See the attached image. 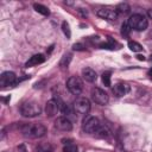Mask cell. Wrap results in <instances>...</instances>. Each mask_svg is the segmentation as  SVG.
<instances>
[{
	"mask_svg": "<svg viewBox=\"0 0 152 152\" xmlns=\"http://www.w3.org/2000/svg\"><path fill=\"white\" fill-rule=\"evenodd\" d=\"M21 133L27 138H42L46 133V127L43 124H24L20 127Z\"/></svg>",
	"mask_w": 152,
	"mask_h": 152,
	"instance_id": "cell-1",
	"label": "cell"
},
{
	"mask_svg": "<svg viewBox=\"0 0 152 152\" xmlns=\"http://www.w3.org/2000/svg\"><path fill=\"white\" fill-rule=\"evenodd\" d=\"M127 24L129 25L131 28H133L135 31H145L148 26V21L146 19V17L144 14H139V13L132 14L128 18Z\"/></svg>",
	"mask_w": 152,
	"mask_h": 152,
	"instance_id": "cell-2",
	"label": "cell"
},
{
	"mask_svg": "<svg viewBox=\"0 0 152 152\" xmlns=\"http://www.w3.org/2000/svg\"><path fill=\"white\" fill-rule=\"evenodd\" d=\"M20 113L25 118H36L42 113V108L37 102L28 101L20 107Z\"/></svg>",
	"mask_w": 152,
	"mask_h": 152,
	"instance_id": "cell-3",
	"label": "cell"
},
{
	"mask_svg": "<svg viewBox=\"0 0 152 152\" xmlns=\"http://www.w3.org/2000/svg\"><path fill=\"white\" fill-rule=\"evenodd\" d=\"M66 88L68 90L74 94V95H80L82 93V89H83V83L81 81L80 77L77 76H71L70 78H68L66 81Z\"/></svg>",
	"mask_w": 152,
	"mask_h": 152,
	"instance_id": "cell-4",
	"label": "cell"
},
{
	"mask_svg": "<svg viewBox=\"0 0 152 152\" xmlns=\"http://www.w3.org/2000/svg\"><path fill=\"white\" fill-rule=\"evenodd\" d=\"M74 109L77 114L87 115L90 110V101L87 97H78L74 102Z\"/></svg>",
	"mask_w": 152,
	"mask_h": 152,
	"instance_id": "cell-5",
	"label": "cell"
},
{
	"mask_svg": "<svg viewBox=\"0 0 152 152\" xmlns=\"http://www.w3.org/2000/svg\"><path fill=\"white\" fill-rule=\"evenodd\" d=\"M100 126H101V124H100V121H99L97 118H95V116H88L87 119H84L83 125H82V128H83V131L86 133L94 134Z\"/></svg>",
	"mask_w": 152,
	"mask_h": 152,
	"instance_id": "cell-6",
	"label": "cell"
},
{
	"mask_svg": "<svg viewBox=\"0 0 152 152\" xmlns=\"http://www.w3.org/2000/svg\"><path fill=\"white\" fill-rule=\"evenodd\" d=\"M91 97H93V100L97 104H101V106L107 104L108 101H109L108 94L104 90H102L101 88H97V87H95V88L91 89Z\"/></svg>",
	"mask_w": 152,
	"mask_h": 152,
	"instance_id": "cell-7",
	"label": "cell"
},
{
	"mask_svg": "<svg viewBox=\"0 0 152 152\" xmlns=\"http://www.w3.org/2000/svg\"><path fill=\"white\" fill-rule=\"evenodd\" d=\"M18 81H17V76L14 72L12 71H5L1 74L0 76V84L5 88V87H8V86H13Z\"/></svg>",
	"mask_w": 152,
	"mask_h": 152,
	"instance_id": "cell-8",
	"label": "cell"
},
{
	"mask_svg": "<svg viewBox=\"0 0 152 152\" xmlns=\"http://www.w3.org/2000/svg\"><path fill=\"white\" fill-rule=\"evenodd\" d=\"M55 127L59 131H63V132H69L72 129V124L71 121L65 118V116H58L56 120H55Z\"/></svg>",
	"mask_w": 152,
	"mask_h": 152,
	"instance_id": "cell-9",
	"label": "cell"
},
{
	"mask_svg": "<svg viewBox=\"0 0 152 152\" xmlns=\"http://www.w3.org/2000/svg\"><path fill=\"white\" fill-rule=\"evenodd\" d=\"M96 14L102 18V19H106V20H110V21H115L118 19V13L115 10H112V8H100Z\"/></svg>",
	"mask_w": 152,
	"mask_h": 152,
	"instance_id": "cell-10",
	"label": "cell"
},
{
	"mask_svg": "<svg viewBox=\"0 0 152 152\" xmlns=\"http://www.w3.org/2000/svg\"><path fill=\"white\" fill-rule=\"evenodd\" d=\"M129 89H131V88H129V86H128L127 83H125V82H119V83L114 84L112 91H113V94H114L115 96L121 97V96L126 95V94L129 91Z\"/></svg>",
	"mask_w": 152,
	"mask_h": 152,
	"instance_id": "cell-11",
	"label": "cell"
},
{
	"mask_svg": "<svg viewBox=\"0 0 152 152\" xmlns=\"http://www.w3.org/2000/svg\"><path fill=\"white\" fill-rule=\"evenodd\" d=\"M58 109H59V107H58V102H57L56 99H52V100L48 101L46 104H45V113H46V115L50 116V118L53 116V115L57 113Z\"/></svg>",
	"mask_w": 152,
	"mask_h": 152,
	"instance_id": "cell-12",
	"label": "cell"
},
{
	"mask_svg": "<svg viewBox=\"0 0 152 152\" xmlns=\"http://www.w3.org/2000/svg\"><path fill=\"white\" fill-rule=\"evenodd\" d=\"M82 76L87 82H90V83L95 82L96 78H97V75H96L95 70H93L91 68H83L82 69Z\"/></svg>",
	"mask_w": 152,
	"mask_h": 152,
	"instance_id": "cell-13",
	"label": "cell"
},
{
	"mask_svg": "<svg viewBox=\"0 0 152 152\" xmlns=\"http://www.w3.org/2000/svg\"><path fill=\"white\" fill-rule=\"evenodd\" d=\"M43 62H45V57H44V55H42V53H37V55H33L32 57H30V59L25 63V66L28 68V66L38 65V64H42Z\"/></svg>",
	"mask_w": 152,
	"mask_h": 152,
	"instance_id": "cell-14",
	"label": "cell"
},
{
	"mask_svg": "<svg viewBox=\"0 0 152 152\" xmlns=\"http://www.w3.org/2000/svg\"><path fill=\"white\" fill-rule=\"evenodd\" d=\"M94 135L97 137V138H102V139H104V138H108V137L110 135V132H109V129H108L107 126L101 125V126L97 128V131L94 133Z\"/></svg>",
	"mask_w": 152,
	"mask_h": 152,
	"instance_id": "cell-15",
	"label": "cell"
},
{
	"mask_svg": "<svg viewBox=\"0 0 152 152\" xmlns=\"http://www.w3.org/2000/svg\"><path fill=\"white\" fill-rule=\"evenodd\" d=\"M33 8H34V11L36 12H38L39 14H42V15H49L50 14V11H49V8L46 7V6H44V5H42V4H33Z\"/></svg>",
	"mask_w": 152,
	"mask_h": 152,
	"instance_id": "cell-16",
	"label": "cell"
},
{
	"mask_svg": "<svg viewBox=\"0 0 152 152\" xmlns=\"http://www.w3.org/2000/svg\"><path fill=\"white\" fill-rule=\"evenodd\" d=\"M116 13L119 14H127V13H129V11H131V7L127 5V4H119L118 6H116Z\"/></svg>",
	"mask_w": 152,
	"mask_h": 152,
	"instance_id": "cell-17",
	"label": "cell"
},
{
	"mask_svg": "<svg viewBox=\"0 0 152 152\" xmlns=\"http://www.w3.org/2000/svg\"><path fill=\"white\" fill-rule=\"evenodd\" d=\"M36 152H52V146L48 142L44 144H39L36 147Z\"/></svg>",
	"mask_w": 152,
	"mask_h": 152,
	"instance_id": "cell-18",
	"label": "cell"
},
{
	"mask_svg": "<svg viewBox=\"0 0 152 152\" xmlns=\"http://www.w3.org/2000/svg\"><path fill=\"white\" fill-rule=\"evenodd\" d=\"M70 61H71V55H70V53H68V55H64V56L62 57L61 62H59V66H61L62 69H65V68H68V66H69V63H70Z\"/></svg>",
	"mask_w": 152,
	"mask_h": 152,
	"instance_id": "cell-19",
	"label": "cell"
},
{
	"mask_svg": "<svg viewBox=\"0 0 152 152\" xmlns=\"http://www.w3.org/2000/svg\"><path fill=\"white\" fill-rule=\"evenodd\" d=\"M128 48H129L133 52H139V51L142 50V46H141L139 43L134 42V40H129V42H128Z\"/></svg>",
	"mask_w": 152,
	"mask_h": 152,
	"instance_id": "cell-20",
	"label": "cell"
},
{
	"mask_svg": "<svg viewBox=\"0 0 152 152\" xmlns=\"http://www.w3.org/2000/svg\"><path fill=\"white\" fill-rule=\"evenodd\" d=\"M63 152H77V146L72 142H66L63 147Z\"/></svg>",
	"mask_w": 152,
	"mask_h": 152,
	"instance_id": "cell-21",
	"label": "cell"
},
{
	"mask_svg": "<svg viewBox=\"0 0 152 152\" xmlns=\"http://www.w3.org/2000/svg\"><path fill=\"white\" fill-rule=\"evenodd\" d=\"M62 30H63L64 34L66 36V38L69 39V38L71 37V31H70V26H69V24H68L66 21H63V23H62Z\"/></svg>",
	"mask_w": 152,
	"mask_h": 152,
	"instance_id": "cell-22",
	"label": "cell"
},
{
	"mask_svg": "<svg viewBox=\"0 0 152 152\" xmlns=\"http://www.w3.org/2000/svg\"><path fill=\"white\" fill-rule=\"evenodd\" d=\"M102 82L106 87H110V72L106 71L102 74Z\"/></svg>",
	"mask_w": 152,
	"mask_h": 152,
	"instance_id": "cell-23",
	"label": "cell"
},
{
	"mask_svg": "<svg viewBox=\"0 0 152 152\" xmlns=\"http://www.w3.org/2000/svg\"><path fill=\"white\" fill-rule=\"evenodd\" d=\"M131 30H132V28L129 27V25H128L127 23H124V24L121 25V34H122V36H125V37L128 36L129 32H131Z\"/></svg>",
	"mask_w": 152,
	"mask_h": 152,
	"instance_id": "cell-24",
	"label": "cell"
},
{
	"mask_svg": "<svg viewBox=\"0 0 152 152\" xmlns=\"http://www.w3.org/2000/svg\"><path fill=\"white\" fill-rule=\"evenodd\" d=\"M114 45H115V42H113L112 39H109V43L101 44V48L102 49H110V50H113L114 49Z\"/></svg>",
	"mask_w": 152,
	"mask_h": 152,
	"instance_id": "cell-25",
	"label": "cell"
},
{
	"mask_svg": "<svg viewBox=\"0 0 152 152\" xmlns=\"http://www.w3.org/2000/svg\"><path fill=\"white\" fill-rule=\"evenodd\" d=\"M72 49L76 50V51H82V50H84V46H83L81 43H77V44H74Z\"/></svg>",
	"mask_w": 152,
	"mask_h": 152,
	"instance_id": "cell-26",
	"label": "cell"
},
{
	"mask_svg": "<svg viewBox=\"0 0 152 152\" xmlns=\"http://www.w3.org/2000/svg\"><path fill=\"white\" fill-rule=\"evenodd\" d=\"M137 58H138L139 61H145V57H144V56H141V55H138V56H137Z\"/></svg>",
	"mask_w": 152,
	"mask_h": 152,
	"instance_id": "cell-27",
	"label": "cell"
},
{
	"mask_svg": "<svg viewBox=\"0 0 152 152\" xmlns=\"http://www.w3.org/2000/svg\"><path fill=\"white\" fill-rule=\"evenodd\" d=\"M18 148H19V150H21V152H26V150H25V147H24L23 145H21V146H19Z\"/></svg>",
	"mask_w": 152,
	"mask_h": 152,
	"instance_id": "cell-28",
	"label": "cell"
},
{
	"mask_svg": "<svg viewBox=\"0 0 152 152\" xmlns=\"http://www.w3.org/2000/svg\"><path fill=\"white\" fill-rule=\"evenodd\" d=\"M147 14H148V17L152 19V10H148V12H147Z\"/></svg>",
	"mask_w": 152,
	"mask_h": 152,
	"instance_id": "cell-29",
	"label": "cell"
},
{
	"mask_svg": "<svg viewBox=\"0 0 152 152\" xmlns=\"http://www.w3.org/2000/svg\"><path fill=\"white\" fill-rule=\"evenodd\" d=\"M148 76H151V77H152V69H150V70H148Z\"/></svg>",
	"mask_w": 152,
	"mask_h": 152,
	"instance_id": "cell-30",
	"label": "cell"
}]
</instances>
